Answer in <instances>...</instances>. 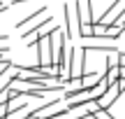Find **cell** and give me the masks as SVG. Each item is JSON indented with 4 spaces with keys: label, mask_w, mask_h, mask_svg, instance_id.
Returning <instances> with one entry per match:
<instances>
[{
    "label": "cell",
    "mask_w": 125,
    "mask_h": 119,
    "mask_svg": "<svg viewBox=\"0 0 125 119\" xmlns=\"http://www.w3.org/2000/svg\"><path fill=\"white\" fill-rule=\"evenodd\" d=\"M81 79H83V84H86V87H95V84L102 79V75H100V73H86Z\"/></svg>",
    "instance_id": "obj_4"
},
{
    "label": "cell",
    "mask_w": 125,
    "mask_h": 119,
    "mask_svg": "<svg viewBox=\"0 0 125 119\" xmlns=\"http://www.w3.org/2000/svg\"><path fill=\"white\" fill-rule=\"evenodd\" d=\"M42 12H46V7H35L32 12H28L26 16L21 19V21H16V28H23V26H28L30 21H35L37 16H42Z\"/></svg>",
    "instance_id": "obj_3"
},
{
    "label": "cell",
    "mask_w": 125,
    "mask_h": 119,
    "mask_svg": "<svg viewBox=\"0 0 125 119\" xmlns=\"http://www.w3.org/2000/svg\"><path fill=\"white\" fill-rule=\"evenodd\" d=\"M121 93H123V89H121V84H118V82H111V87H109V91L104 93L102 98H100V105H102L104 110H109V107H111L114 103H116V98L121 96Z\"/></svg>",
    "instance_id": "obj_2"
},
{
    "label": "cell",
    "mask_w": 125,
    "mask_h": 119,
    "mask_svg": "<svg viewBox=\"0 0 125 119\" xmlns=\"http://www.w3.org/2000/svg\"><path fill=\"white\" fill-rule=\"evenodd\" d=\"M118 63L125 65V51H118Z\"/></svg>",
    "instance_id": "obj_6"
},
{
    "label": "cell",
    "mask_w": 125,
    "mask_h": 119,
    "mask_svg": "<svg viewBox=\"0 0 125 119\" xmlns=\"http://www.w3.org/2000/svg\"><path fill=\"white\" fill-rule=\"evenodd\" d=\"M7 7H9V5H7V2H2V0H0V12H5V9H7Z\"/></svg>",
    "instance_id": "obj_7"
},
{
    "label": "cell",
    "mask_w": 125,
    "mask_h": 119,
    "mask_svg": "<svg viewBox=\"0 0 125 119\" xmlns=\"http://www.w3.org/2000/svg\"><path fill=\"white\" fill-rule=\"evenodd\" d=\"M121 77H125V65H121Z\"/></svg>",
    "instance_id": "obj_9"
},
{
    "label": "cell",
    "mask_w": 125,
    "mask_h": 119,
    "mask_svg": "<svg viewBox=\"0 0 125 119\" xmlns=\"http://www.w3.org/2000/svg\"><path fill=\"white\" fill-rule=\"evenodd\" d=\"M14 5H19V2H30V0H12Z\"/></svg>",
    "instance_id": "obj_8"
},
{
    "label": "cell",
    "mask_w": 125,
    "mask_h": 119,
    "mask_svg": "<svg viewBox=\"0 0 125 119\" xmlns=\"http://www.w3.org/2000/svg\"><path fill=\"white\" fill-rule=\"evenodd\" d=\"M121 26H125V21H123V23H121Z\"/></svg>",
    "instance_id": "obj_10"
},
{
    "label": "cell",
    "mask_w": 125,
    "mask_h": 119,
    "mask_svg": "<svg viewBox=\"0 0 125 119\" xmlns=\"http://www.w3.org/2000/svg\"><path fill=\"white\" fill-rule=\"evenodd\" d=\"M0 51H7V35H0Z\"/></svg>",
    "instance_id": "obj_5"
},
{
    "label": "cell",
    "mask_w": 125,
    "mask_h": 119,
    "mask_svg": "<svg viewBox=\"0 0 125 119\" xmlns=\"http://www.w3.org/2000/svg\"><path fill=\"white\" fill-rule=\"evenodd\" d=\"M81 5H79V0L76 2H70V5H65V19H67V26H65V35L67 37H76V35H81V26H83V21H81Z\"/></svg>",
    "instance_id": "obj_1"
}]
</instances>
